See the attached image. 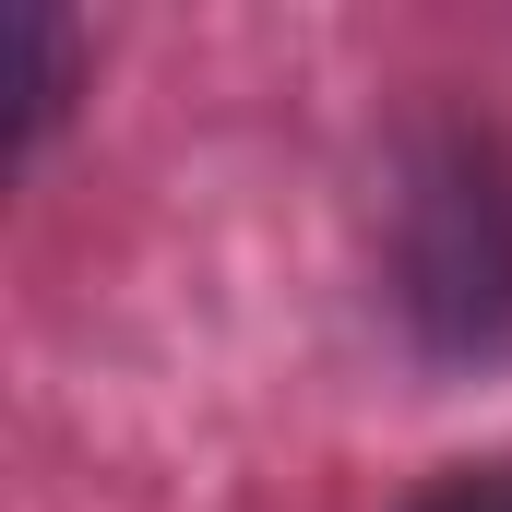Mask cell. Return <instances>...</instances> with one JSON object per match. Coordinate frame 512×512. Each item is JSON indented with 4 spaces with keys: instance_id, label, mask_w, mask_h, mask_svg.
Wrapping results in <instances>:
<instances>
[{
    "instance_id": "cell-1",
    "label": "cell",
    "mask_w": 512,
    "mask_h": 512,
    "mask_svg": "<svg viewBox=\"0 0 512 512\" xmlns=\"http://www.w3.org/2000/svg\"><path fill=\"white\" fill-rule=\"evenodd\" d=\"M393 298L429 346H501L512 334V167L477 131H441L405 155Z\"/></svg>"
},
{
    "instance_id": "cell-2",
    "label": "cell",
    "mask_w": 512,
    "mask_h": 512,
    "mask_svg": "<svg viewBox=\"0 0 512 512\" xmlns=\"http://www.w3.org/2000/svg\"><path fill=\"white\" fill-rule=\"evenodd\" d=\"M60 84H72V48H60V24H48V12H24V143L60 120Z\"/></svg>"
},
{
    "instance_id": "cell-3",
    "label": "cell",
    "mask_w": 512,
    "mask_h": 512,
    "mask_svg": "<svg viewBox=\"0 0 512 512\" xmlns=\"http://www.w3.org/2000/svg\"><path fill=\"white\" fill-rule=\"evenodd\" d=\"M405 512H512V465H453L441 489H417Z\"/></svg>"
}]
</instances>
